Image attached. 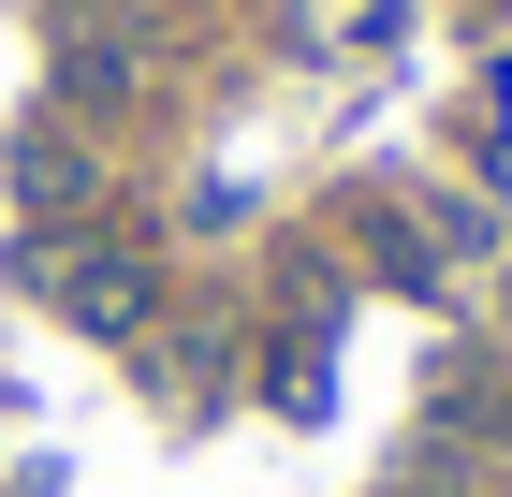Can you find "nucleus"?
I'll return each instance as SVG.
<instances>
[{
	"label": "nucleus",
	"instance_id": "obj_1",
	"mask_svg": "<svg viewBox=\"0 0 512 497\" xmlns=\"http://www.w3.org/2000/svg\"><path fill=\"white\" fill-rule=\"evenodd\" d=\"M74 307H88V322H132L147 293H132V264H74Z\"/></svg>",
	"mask_w": 512,
	"mask_h": 497
}]
</instances>
